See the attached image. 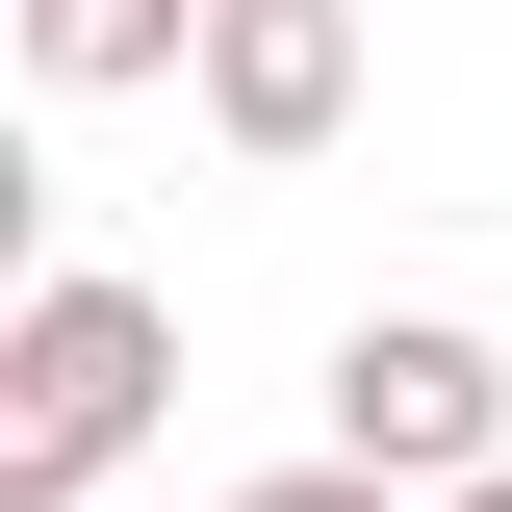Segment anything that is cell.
Wrapping results in <instances>:
<instances>
[{
    "instance_id": "cell-1",
    "label": "cell",
    "mask_w": 512,
    "mask_h": 512,
    "mask_svg": "<svg viewBox=\"0 0 512 512\" xmlns=\"http://www.w3.org/2000/svg\"><path fill=\"white\" fill-rule=\"evenodd\" d=\"M154 410H180V282L52 256V282L0 308V512H103L128 461H154Z\"/></svg>"
},
{
    "instance_id": "cell-7",
    "label": "cell",
    "mask_w": 512,
    "mask_h": 512,
    "mask_svg": "<svg viewBox=\"0 0 512 512\" xmlns=\"http://www.w3.org/2000/svg\"><path fill=\"white\" fill-rule=\"evenodd\" d=\"M410 512H512V461H461V487H410Z\"/></svg>"
},
{
    "instance_id": "cell-5",
    "label": "cell",
    "mask_w": 512,
    "mask_h": 512,
    "mask_svg": "<svg viewBox=\"0 0 512 512\" xmlns=\"http://www.w3.org/2000/svg\"><path fill=\"white\" fill-rule=\"evenodd\" d=\"M52 282V128H0V308Z\"/></svg>"
},
{
    "instance_id": "cell-2",
    "label": "cell",
    "mask_w": 512,
    "mask_h": 512,
    "mask_svg": "<svg viewBox=\"0 0 512 512\" xmlns=\"http://www.w3.org/2000/svg\"><path fill=\"white\" fill-rule=\"evenodd\" d=\"M308 436L384 461V487H461V461H512V359H487L461 308H359L333 384H308Z\"/></svg>"
},
{
    "instance_id": "cell-8",
    "label": "cell",
    "mask_w": 512,
    "mask_h": 512,
    "mask_svg": "<svg viewBox=\"0 0 512 512\" xmlns=\"http://www.w3.org/2000/svg\"><path fill=\"white\" fill-rule=\"evenodd\" d=\"M103 512H128V487H103Z\"/></svg>"
},
{
    "instance_id": "cell-3",
    "label": "cell",
    "mask_w": 512,
    "mask_h": 512,
    "mask_svg": "<svg viewBox=\"0 0 512 512\" xmlns=\"http://www.w3.org/2000/svg\"><path fill=\"white\" fill-rule=\"evenodd\" d=\"M180 103H205V154L308 180L359 128V0H180Z\"/></svg>"
},
{
    "instance_id": "cell-6",
    "label": "cell",
    "mask_w": 512,
    "mask_h": 512,
    "mask_svg": "<svg viewBox=\"0 0 512 512\" xmlns=\"http://www.w3.org/2000/svg\"><path fill=\"white\" fill-rule=\"evenodd\" d=\"M231 512H410V487H384V461H333V436H308V461H256Z\"/></svg>"
},
{
    "instance_id": "cell-4",
    "label": "cell",
    "mask_w": 512,
    "mask_h": 512,
    "mask_svg": "<svg viewBox=\"0 0 512 512\" xmlns=\"http://www.w3.org/2000/svg\"><path fill=\"white\" fill-rule=\"evenodd\" d=\"M0 52H26V103H154L180 0H0Z\"/></svg>"
}]
</instances>
